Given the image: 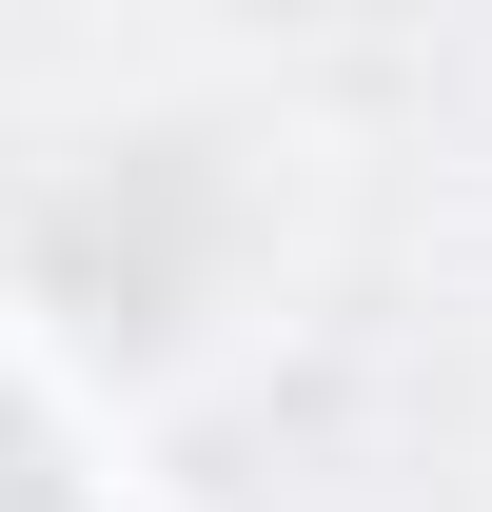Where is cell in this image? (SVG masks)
Masks as SVG:
<instances>
[{"label": "cell", "instance_id": "obj_1", "mask_svg": "<svg viewBox=\"0 0 492 512\" xmlns=\"http://www.w3.org/2000/svg\"><path fill=\"white\" fill-rule=\"evenodd\" d=\"M0 512H79L60 473H40V434H0Z\"/></svg>", "mask_w": 492, "mask_h": 512}]
</instances>
